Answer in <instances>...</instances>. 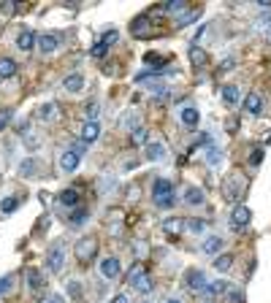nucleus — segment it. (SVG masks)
Instances as JSON below:
<instances>
[{
	"instance_id": "obj_1",
	"label": "nucleus",
	"mask_w": 271,
	"mask_h": 303,
	"mask_svg": "<svg viewBox=\"0 0 271 303\" xmlns=\"http://www.w3.org/2000/svg\"><path fill=\"white\" fill-rule=\"evenodd\" d=\"M152 200H155V206H160V208H171L176 203L174 184H171L168 179H157L155 187H152Z\"/></svg>"
},
{
	"instance_id": "obj_2",
	"label": "nucleus",
	"mask_w": 271,
	"mask_h": 303,
	"mask_svg": "<svg viewBox=\"0 0 271 303\" xmlns=\"http://www.w3.org/2000/svg\"><path fill=\"white\" fill-rule=\"evenodd\" d=\"M125 281H128L130 287H136L138 292H144V295H149L152 289H155V284H152V276L144 271L141 265H133V271L128 273V279H125Z\"/></svg>"
},
{
	"instance_id": "obj_3",
	"label": "nucleus",
	"mask_w": 271,
	"mask_h": 303,
	"mask_svg": "<svg viewBox=\"0 0 271 303\" xmlns=\"http://www.w3.org/2000/svg\"><path fill=\"white\" fill-rule=\"evenodd\" d=\"M82 154H84V144H76V146H68V149H63L60 154V168L63 173H74L79 163H82Z\"/></svg>"
},
{
	"instance_id": "obj_4",
	"label": "nucleus",
	"mask_w": 271,
	"mask_h": 303,
	"mask_svg": "<svg viewBox=\"0 0 271 303\" xmlns=\"http://www.w3.org/2000/svg\"><path fill=\"white\" fill-rule=\"evenodd\" d=\"M95 252H98V244H95V238H82L79 244L74 246V254H76V260L82 262V265H87V262H92V257H95Z\"/></svg>"
},
{
	"instance_id": "obj_5",
	"label": "nucleus",
	"mask_w": 271,
	"mask_h": 303,
	"mask_svg": "<svg viewBox=\"0 0 271 303\" xmlns=\"http://www.w3.org/2000/svg\"><path fill=\"white\" fill-rule=\"evenodd\" d=\"M46 265H49L52 273H60L63 265H65V244H55L46 254Z\"/></svg>"
},
{
	"instance_id": "obj_6",
	"label": "nucleus",
	"mask_w": 271,
	"mask_h": 303,
	"mask_svg": "<svg viewBox=\"0 0 271 303\" xmlns=\"http://www.w3.org/2000/svg\"><path fill=\"white\" fill-rule=\"evenodd\" d=\"M38 49L44 52V55H52V52H57L63 46V38L57 36V33H44V36H38Z\"/></svg>"
},
{
	"instance_id": "obj_7",
	"label": "nucleus",
	"mask_w": 271,
	"mask_h": 303,
	"mask_svg": "<svg viewBox=\"0 0 271 303\" xmlns=\"http://www.w3.org/2000/svg\"><path fill=\"white\" fill-rule=\"evenodd\" d=\"M241 190H244V181H239V173H230V176L225 179V184H222L225 200H230V203H233V200L241 195Z\"/></svg>"
},
{
	"instance_id": "obj_8",
	"label": "nucleus",
	"mask_w": 271,
	"mask_h": 303,
	"mask_svg": "<svg viewBox=\"0 0 271 303\" xmlns=\"http://www.w3.org/2000/svg\"><path fill=\"white\" fill-rule=\"evenodd\" d=\"M120 273H122V265H120V260H117V257H103L101 260V276H103V279L114 281Z\"/></svg>"
},
{
	"instance_id": "obj_9",
	"label": "nucleus",
	"mask_w": 271,
	"mask_h": 303,
	"mask_svg": "<svg viewBox=\"0 0 271 303\" xmlns=\"http://www.w3.org/2000/svg\"><path fill=\"white\" fill-rule=\"evenodd\" d=\"M249 217H252V214H249L247 206H236L233 214H230V227H233V230H244V227L249 225Z\"/></svg>"
},
{
	"instance_id": "obj_10",
	"label": "nucleus",
	"mask_w": 271,
	"mask_h": 303,
	"mask_svg": "<svg viewBox=\"0 0 271 303\" xmlns=\"http://www.w3.org/2000/svg\"><path fill=\"white\" fill-rule=\"evenodd\" d=\"M184 284L198 292V289H206L209 281H206V273H203V271H198V268H193V271H187V273H184Z\"/></svg>"
},
{
	"instance_id": "obj_11",
	"label": "nucleus",
	"mask_w": 271,
	"mask_h": 303,
	"mask_svg": "<svg viewBox=\"0 0 271 303\" xmlns=\"http://www.w3.org/2000/svg\"><path fill=\"white\" fill-rule=\"evenodd\" d=\"M36 44H38V36L33 30H22L17 36V49L19 52H33V49H36Z\"/></svg>"
},
{
	"instance_id": "obj_12",
	"label": "nucleus",
	"mask_w": 271,
	"mask_h": 303,
	"mask_svg": "<svg viewBox=\"0 0 271 303\" xmlns=\"http://www.w3.org/2000/svg\"><path fill=\"white\" fill-rule=\"evenodd\" d=\"M130 33H133L136 38H149L152 33H155V30L149 28V17H147V14H144V17H138L136 22L130 25Z\"/></svg>"
},
{
	"instance_id": "obj_13",
	"label": "nucleus",
	"mask_w": 271,
	"mask_h": 303,
	"mask_svg": "<svg viewBox=\"0 0 271 303\" xmlns=\"http://www.w3.org/2000/svg\"><path fill=\"white\" fill-rule=\"evenodd\" d=\"M63 90L74 92V95H76V92H82L84 90V76H82V73H71V76H65L63 79Z\"/></svg>"
},
{
	"instance_id": "obj_14",
	"label": "nucleus",
	"mask_w": 271,
	"mask_h": 303,
	"mask_svg": "<svg viewBox=\"0 0 271 303\" xmlns=\"http://www.w3.org/2000/svg\"><path fill=\"white\" fill-rule=\"evenodd\" d=\"M101 138V125L98 122H84L82 127V144H95Z\"/></svg>"
},
{
	"instance_id": "obj_15",
	"label": "nucleus",
	"mask_w": 271,
	"mask_h": 303,
	"mask_svg": "<svg viewBox=\"0 0 271 303\" xmlns=\"http://www.w3.org/2000/svg\"><path fill=\"white\" fill-rule=\"evenodd\" d=\"M244 111L252 114V117H257V114L263 111V98L257 95V92H249V95L244 98Z\"/></svg>"
},
{
	"instance_id": "obj_16",
	"label": "nucleus",
	"mask_w": 271,
	"mask_h": 303,
	"mask_svg": "<svg viewBox=\"0 0 271 303\" xmlns=\"http://www.w3.org/2000/svg\"><path fill=\"white\" fill-rule=\"evenodd\" d=\"M220 95H222V103H228V106H236L241 100V92H239V87H236V84H225L220 90Z\"/></svg>"
},
{
	"instance_id": "obj_17",
	"label": "nucleus",
	"mask_w": 271,
	"mask_h": 303,
	"mask_svg": "<svg viewBox=\"0 0 271 303\" xmlns=\"http://www.w3.org/2000/svg\"><path fill=\"white\" fill-rule=\"evenodd\" d=\"M203 200H206L203 190H198V187H187L184 190V203L187 206H203Z\"/></svg>"
},
{
	"instance_id": "obj_18",
	"label": "nucleus",
	"mask_w": 271,
	"mask_h": 303,
	"mask_svg": "<svg viewBox=\"0 0 271 303\" xmlns=\"http://www.w3.org/2000/svg\"><path fill=\"white\" fill-rule=\"evenodd\" d=\"M147 160H152V163H160V160H166V146L160 144V141H152V144H147Z\"/></svg>"
},
{
	"instance_id": "obj_19",
	"label": "nucleus",
	"mask_w": 271,
	"mask_h": 303,
	"mask_svg": "<svg viewBox=\"0 0 271 303\" xmlns=\"http://www.w3.org/2000/svg\"><path fill=\"white\" fill-rule=\"evenodd\" d=\"M179 119H182V122L187 125V127H195L198 119H201V114H198L195 106H184V109L179 111Z\"/></svg>"
},
{
	"instance_id": "obj_20",
	"label": "nucleus",
	"mask_w": 271,
	"mask_h": 303,
	"mask_svg": "<svg viewBox=\"0 0 271 303\" xmlns=\"http://www.w3.org/2000/svg\"><path fill=\"white\" fill-rule=\"evenodd\" d=\"M201 249H203V254H220L222 252V238L220 235H209Z\"/></svg>"
},
{
	"instance_id": "obj_21",
	"label": "nucleus",
	"mask_w": 271,
	"mask_h": 303,
	"mask_svg": "<svg viewBox=\"0 0 271 303\" xmlns=\"http://www.w3.org/2000/svg\"><path fill=\"white\" fill-rule=\"evenodd\" d=\"M228 289H230V281H222V279H217V281H209L203 292H206V295H225Z\"/></svg>"
},
{
	"instance_id": "obj_22",
	"label": "nucleus",
	"mask_w": 271,
	"mask_h": 303,
	"mask_svg": "<svg viewBox=\"0 0 271 303\" xmlns=\"http://www.w3.org/2000/svg\"><path fill=\"white\" fill-rule=\"evenodd\" d=\"M87 219H90V211H87V208H76V211L71 214L68 225L71 227H84V225H87Z\"/></svg>"
},
{
	"instance_id": "obj_23",
	"label": "nucleus",
	"mask_w": 271,
	"mask_h": 303,
	"mask_svg": "<svg viewBox=\"0 0 271 303\" xmlns=\"http://www.w3.org/2000/svg\"><path fill=\"white\" fill-rule=\"evenodd\" d=\"M17 73V63L11 57H0V79H11Z\"/></svg>"
},
{
	"instance_id": "obj_24",
	"label": "nucleus",
	"mask_w": 271,
	"mask_h": 303,
	"mask_svg": "<svg viewBox=\"0 0 271 303\" xmlns=\"http://www.w3.org/2000/svg\"><path fill=\"white\" fill-rule=\"evenodd\" d=\"M60 206H79V190H74V187H71V190H63L60 192Z\"/></svg>"
},
{
	"instance_id": "obj_25",
	"label": "nucleus",
	"mask_w": 271,
	"mask_h": 303,
	"mask_svg": "<svg viewBox=\"0 0 271 303\" xmlns=\"http://www.w3.org/2000/svg\"><path fill=\"white\" fill-rule=\"evenodd\" d=\"M25 279H28L30 289H41V287H44V276H41V271H36V268H28Z\"/></svg>"
},
{
	"instance_id": "obj_26",
	"label": "nucleus",
	"mask_w": 271,
	"mask_h": 303,
	"mask_svg": "<svg viewBox=\"0 0 271 303\" xmlns=\"http://www.w3.org/2000/svg\"><path fill=\"white\" fill-rule=\"evenodd\" d=\"M163 11H168V14H182V11H187V3H184V0H166V3H163Z\"/></svg>"
},
{
	"instance_id": "obj_27",
	"label": "nucleus",
	"mask_w": 271,
	"mask_h": 303,
	"mask_svg": "<svg viewBox=\"0 0 271 303\" xmlns=\"http://www.w3.org/2000/svg\"><path fill=\"white\" fill-rule=\"evenodd\" d=\"M230 265H233V254H217L214 257V268L217 271H230Z\"/></svg>"
},
{
	"instance_id": "obj_28",
	"label": "nucleus",
	"mask_w": 271,
	"mask_h": 303,
	"mask_svg": "<svg viewBox=\"0 0 271 303\" xmlns=\"http://www.w3.org/2000/svg\"><path fill=\"white\" fill-rule=\"evenodd\" d=\"M98 114H101V103H98V100H90V103L84 106V117H87V122H98Z\"/></svg>"
},
{
	"instance_id": "obj_29",
	"label": "nucleus",
	"mask_w": 271,
	"mask_h": 303,
	"mask_svg": "<svg viewBox=\"0 0 271 303\" xmlns=\"http://www.w3.org/2000/svg\"><path fill=\"white\" fill-rule=\"evenodd\" d=\"M65 292H68L74 300H79V298H82V281H79V279L65 281Z\"/></svg>"
},
{
	"instance_id": "obj_30",
	"label": "nucleus",
	"mask_w": 271,
	"mask_h": 303,
	"mask_svg": "<svg viewBox=\"0 0 271 303\" xmlns=\"http://www.w3.org/2000/svg\"><path fill=\"white\" fill-rule=\"evenodd\" d=\"M190 63H193L195 68H198V65H203V63H206V52L198 49V46H190Z\"/></svg>"
},
{
	"instance_id": "obj_31",
	"label": "nucleus",
	"mask_w": 271,
	"mask_h": 303,
	"mask_svg": "<svg viewBox=\"0 0 271 303\" xmlns=\"http://www.w3.org/2000/svg\"><path fill=\"white\" fill-rule=\"evenodd\" d=\"M182 227H184V225H182L179 219H166V222H163V230H166L168 235H179Z\"/></svg>"
},
{
	"instance_id": "obj_32",
	"label": "nucleus",
	"mask_w": 271,
	"mask_h": 303,
	"mask_svg": "<svg viewBox=\"0 0 271 303\" xmlns=\"http://www.w3.org/2000/svg\"><path fill=\"white\" fill-rule=\"evenodd\" d=\"M41 119H57V103H44L41 111H38Z\"/></svg>"
},
{
	"instance_id": "obj_33",
	"label": "nucleus",
	"mask_w": 271,
	"mask_h": 303,
	"mask_svg": "<svg viewBox=\"0 0 271 303\" xmlns=\"http://www.w3.org/2000/svg\"><path fill=\"white\" fill-rule=\"evenodd\" d=\"M206 163L209 165H217V163H220V149H217L214 144H206Z\"/></svg>"
},
{
	"instance_id": "obj_34",
	"label": "nucleus",
	"mask_w": 271,
	"mask_h": 303,
	"mask_svg": "<svg viewBox=\"0 0 271 303\" xmlns=\"http://www.w3.org/2000/svg\"><path fill=\"white\" fill-rule=\"evenodd\" d=\"M17 206H19V200H17V198H3V200H0V211H3V214L17 211Z\"/></svg>"
},
{
	"instance_id": "obj_35",
	"label": "nucleus",
	"mask_w": 271,
	"mask_h": 303,
	"mask_svg": "<svg viewBox=\"0 0 271 303\" xmlns=\"http://www.w3.org/2000/svg\"><path fill=\"white\" fill-rule=\"evenodd\" d=\"M195 17H198V11H184L182 17H176V28H187Z\"/></svg>"
},
{
	"instance_id": "obj_36",
	"label": "nucleus",
	"mask_w": 271,
	"mask_h": 303,
	"mask_svg": "<svg viewBox=\"0 0 271 303\" xmlns=\"http://www.w3.org/2000/svg\"><path fill=\"white\" fill-rule=\"evenodd\" d=\"M130 138H133L136 146H141V144H147V141H149V133L144 130V127H138V130H133V136H130Z\"/></svg>"
},
{
	"instance_id": "obj_37",
	"label": "nucleus",
	"mask_w": 271,
	"mask_h": 303,
	"mask_svg": "<svg viewBox=\"0 0 271 303\" xmlns=\"http://www.w3.org/2000/svg\"><path fill=\"white\" fill-rule=\"evenodd\" d=\"M225 300H228V303H247V300H244V295H241L236 287H230L228 292H225Z\"/></svg>"
},
{
	"instance_id": "obj_38",
	"label": "nucleus",
	"mask_w": 271,
	"mask_h": 303,
	"mask_svg": "<svg viewBox=\"0 0 271 303\" xmlns=\"http://www.w3.org/2000/svg\"><path fill=\"white\" fill-rule=\"evenodd\" d=\"M187 230L190 233H203L206 230V222L203 219H187Z\"/></svg>"
},
{
	"instance_id": "obj_39",
	"label": "nucleus",
	"mask_w": 271,
	"mask_h": 303,
	"mask_svg": "<svg viewBox=\"0 0 271 303\" xmlns=\"http://www.w3.org/2000/svg\"><path fill=\"white\" fill-rule=\"evenodd\" d=\"M117 38H120V33H117V30H106L101 41H103L106 46H111V44H117Z\"/></svg>"
},
{
	"instance_id": "obj_40",
	"label": "nucleus",
	"mask_w": 271,
	"mask_h": 303,
	"mask_svg": "<svg viewBox=\"0 0 271 303\" xmlns=\"http://www.w3.org/2000/svg\"><path fill=\"white\" fill-rule=\"evenodd\" d=\"M11 284H14V276H3V279H0V295L11 292Z\"/></svg>"
},
{
	"instance_id": "obj_41",
	"label": "nucleus",
	"mask_w": 271,
	"mask_h": 303,
	"mask_svg": "<svg viewBox=\"0 0 271 303\" xmlns=\"http://www.w3.org/2000/svg\"><path fill=\"white\" fill-rule=\"evenodd\" d=\"M90 52H92V57H106V52H109V46H106L103 41H98V44L92 46Z\"/></svg>"
},
{
	"instance_id": "obj_42",
	"label": "nucleus",
	"mask_w": 271,
	"mask_h": 303,
	"mask_svg": "<svg viewBox=\"0 0 271 303\" xmlns=\"http://www.w3.org/2000/svg\"><path fill=\"white\" fill-rule=\"evenodd\" d=\"M22 138H25V144H28L30 149H38V144H41V141H38L36 136H33V130H28V133H22Z\"/></svg>"
},
{
	"instance_id": "obj_43",
	"label": "nucleus",
	"mask_w": 271,
	"mask_h": 303,
	"mask_svg": "<svg viewBox=\"0 0 271 303\" xmlns=\"http://www.w3.org/2000/svg\"><path fill=\"white\" fill-rule=\"evenodd\" d=\"M263 163V149L257 146V149H252V154H249V165H260Z\"/></svg>"
},
{
	"instance_id": "obj_44",
	"label": "nucleus",
	"mask_w": 271,
	"mask_h": 303,
	"mask_svg": "<svg viewBox=\"0 0 271 303\" xmlns=\"http://www.w3.org/2000/svg\"><path fill=\"white\" fill-rule=\"evenodd\" d=\"M19 171H22V173H33V171H36V163H33V160H28V163H22V168H19Z\"/></svg>"
},
{
	"instance_id": "obj_45",
	"label": "nucleus",
	"mask_w": 271,
	"mask_h": 303,
	"mask_svg": "<svg viewBox=\"0 0 271 303\" xmlns=\"http://www.w3.org/2000/svg\"><path fill=\"white\" fill-rule=\"evenodd\" d=\"M144 60H147V63H149V65H155V63H157V65H160V63H163V57H160V55H152V52H149V55H147V57H144Z\"/></svg>"
},
{
	"instance_id": "obj_46",
	"label": "nucleus",
	"mask_w": 271,
	"mask_h": 303,
	"mask_svg": "<svg viewBox=\"0 0 271 303\" xmlns=\"http://www.w3.org/2000/svg\"><path fill=\"white\" fill-rule=\"evenodd\" d=\"M41 303H65V298L63 295H49V298H44Z\"/></svg>"
},
{
	"instance_id": "obj_47",
	"label": "nucleus",
	"mask_w": 271,
	"mask_h": 303,
	"mask_svg": "<svg viewBox=\"0 0 271 303\" xmlns=\"http://www.w3.org/2000/svg\"><path fill=\"white\" fill-rule=\"evenodd\" d=\"M14 11H17V6H14V3H3V14H6V17H11Z\"/></svg>"
},
{
	"instance_id": "obj_48",
	"label": "nucleus",
	"mask_w": 271,
	"mask_h": 303,
	"mask_svg": "<svg viewBox=\"0 0 271 303\" xmlns=\"http://www.w3.org/2000/svg\"><path fill=\"white\" fill-rule=\"evenodd\" d=\"M9 119H11V111H3V114H0V130H3V125L9 122Z\"/></svg>"
},
{
	"instance_id": "obj_49",
	"label": "nucleus",
	"mask_w": 271,
	"mask_h": 303,
	"mask_svg": "<svg viewBox=\"0 0 271 303\" xmlns=\"http://www.w3.org/2000/svg\"><path fill=\"white\" fill-rule=\"evenodd\" d=\"M111 303H130L128 295H117V298H111Z\"/></svg>"
},
{
	"instance_id": "obj_50",
	"label": "nucleus",
	"mask_w": 271,
	"mask_h": 303,
	"mask_svg": "<svg viewBox=\"0 0 271 303\" xmlns=\"http://www.w3.org/2000/svg\"><path fill=\"white\" fill-rule=\"evenodd\" d=\"M220 68H222V71H230V68H233V60H230V57H228V60H225V63H222V65H220Z\"/></svg>"
},
{
	"instance_id": "obj_51",
	"label": "nucleus",
	"mask_w": 271,
	"mask_h": 303,
	"mask_svg": "<svg viewBox=\"0 0 271 303\" xmlns=\"http://www.w3.org/2000/svg\"><path fill=\"white\" fill-rule=\"evenodd\" d=\"M266 41H271V28L266 30Z\"/></svg>"
},
{
	"instance_id": "obj_52",
	"label": "nucleus",
	"mask_w": 271,
	"mask_h": 303,
	"mask_svg": "<svg viewBox=\"0 0 271 303\" xmlns=\"http://www.w3.org/2000/svg\"><path fill=\"white\" fill-rule=\"evenodd\" d=\"M168 303H182V300H179V298H171V300H168Z\"/></svg>"
},
{
	"instance_id": "obj_53",
	"label": "nucleus",
	"mask_w": 271,
	"mask_h": 303,
	"mask_svg": "<svg viewBox=\"0 0 271 303\" xmlns=\"http://www.w3.org/2000/svg\"><path fill=\"white\" fill-rule=\"evenodd\" d=\"M144 303H149V300H144Z\"/></svg>"
},
{
	"instance_id": "obj_54",
	"label": "nucleus",
	"mask_w": 271,
	"mask_h": 303,
	"mask_svg": "<svg viewBox=\"0 0 271 303\" xmlns=\"http://www.w3.org/2000/svg\"><path fill=\"white\" fill-rule=\"evenodd\" d=\"M206 303H209V300H206Z\"/></svg>"
}]
</instances>
